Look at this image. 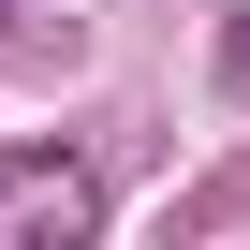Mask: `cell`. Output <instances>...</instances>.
Returning <instances> with one entry per match:
<instances>
[{"label": "cell", "instance_id": "obj_2", "mask_svg": "<svg viewBox=\"0 0 250 250\" xmlns=\"http://www.w3.org/2000/svg\"><path fill=\"white\" fill-rule=\"evenodd\" d=\"M221 88L250 103V15H221Z\"/></svg>", "mask_w": 250, "mask_h": 250}, {"label": "cell", "instance_id": "obj_3", "mask_svg": "<svg viewBox=\"0 0 250 250\" xmlns=\"http://www.w3.org/2000/svg\"><path fill=\"white\" fill-rule=\"evenodd\" d=\"M44 15H59V0H0V30H44Z\"/></svg>", "mask_w": 250, "mask_h": 250}, {"label": "cell", "instance_id": "obj_1", "mask_svg": "<svg viewBox=\"0 0 250 250\" xmlns=\"http://www.w3.org/2000/svg\"><path fill=\"white\" fill-rule=\"evenodd\" d=\"M103 235V177L74 147H0V250H74Z\"/></svg>", "mask_w": 250, "mask_h": 250}]
</instances>
